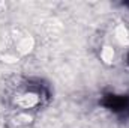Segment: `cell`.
I'll return each mask as SVG.
<instances>
[{"label": "cell", "mask_w": 129, "mask_h": 128, "mask_svg": "<svg viewBox=\"0 0 129 128\" xmlns=\"http://www.w3.org/2000/svg\"><path fill=\"white\" fill-rule=\"evenodd\" d=\"M47 92L41 83L32 80H15L8 91V99L18 110H35L44 104Z\"/></svg>", "instance_id": "6da1fadb"}]
</instances>
